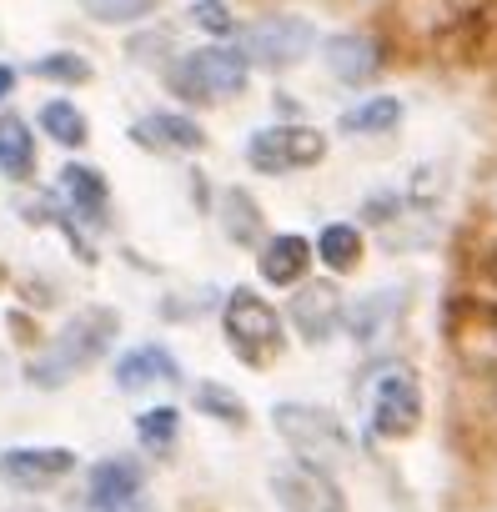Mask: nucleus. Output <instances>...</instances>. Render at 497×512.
<instances>
[{
	"label": "nucleus",
	"mask_w": 497,
	"mask_h": 512,
	"mask_svg": "<svg viewBox=\"0 0 497 512\" xmlns=\"http://www.w3.org/2000/svg\"><path fill=\"white\" fill-rule=\"evenodd\" d=\"M116 337H121V312L101 307V302H86L76 317H66V327L46 342V352L26 362V382L41 387V392H61L71 377L96 367L116 347Z\"/></svg>",
	"instance_id": "f257e3e1"
},
{
	"label": "nucleus",
	"mask_w": 497,
	"mask_h": 512,
	"mask_svg": "<svg viewBox=\"0 0 497 512\" xmlns=\"http://www.w3.org/2000/svg\"><path fill=\"white\" fill-rule=\"evenodd\" d=\"M166 86L186 106H221V101L246 96V86H252V61H246V51L236 41H211V46L181 51L166 66Z\"/></svg>",
	"instance_id": "f03ea898"
},
{
	"label": "nucleus",
	"mask_w": 497,
	"mask_h": 512,
	"mask_svg": "<svg viewBox=\"0 0 497 512\" xmlns=\"http://www.w3.org/2000/svg\"><path fill=\"white\" fill-rule=\"evenodd\" d=\"M221 337L241 367L262 372L287 352V317L257 287H231L221 302Z\"/></svg>",
	"instance_id": "7ed1b4c3"
},
{
	"label": "nucleus",
	"mask_w": 497,
	"mask_h": 512,
	"mask_svg": "<svg viewBox=\"0 0 497 512\" xmlns=\"http://www.w3.org/2000/svg\"><path fill=\"white\" fill-rule=\"evenodd\" d=\"M272 432L292 447V457H307V462H322V467H342L347 457H357V442H352L347 422L322 402H302V397L277 402L272 407Z\"/></svg>",
	"instance_id": "20e7f679"
},
{
	"label": "nucleus",
	"mask_w": 497,
	"mask_h": 512,
	"mask_svg": "<svg viewBox=\"0 0 497 512\" xmlns=\"http://www.w3.org/2000/svg\"><path fill=\"white\" fill-rule=\"evenodd\" d=\"M236 46L246 51L252 71H292L312 51H322V31L302 11H267L252 26H241V41Z\"/></svg>",
	"instance_id": "39448f33"
},
{
	"label": "nucleus",
	"mask_w": 497,
	"mask_h": 512,
	"mask_svg": "<svg viewBox=\"0 0 497 512\" xmlns=\"http://www.w3.org/2000/svg\"><path fill=\"white\" fill-rule=\"evenodd\" d=\"M322 161H327V131L307 121H277V126H257L246 136V166L257 176H292Z\"/></svg>",
	"instance_id": "423d86ee"
},
{
	"label": "nucleus",
	"mask_w": 497,
	"mask_h": 512,
	"mask_svg": "<svg viewBox=\"0 0 497 512\" xmlns=\"http://www.w3.org/2000/svg\"><path fill=\"white\" fill-rule=\"evenodd\" d=\"M422 427V382L407 362H387L367 392V432L377 442H407Z\"/></svg>",
	"instance_id": "0eeeda50"
},
{
	"label": "nucleus",
	"mask_w": 497,
	"mask_h": 512,
	"mask_svg": "<svg viewBox=\"0 0 497 512\" xmlns=\"http://www.w3.org/2000/svg\"><path fill=\"white\" fill-rule=\"evenodd\" d=\"M267 482H272V497H277L282 512H352V502H347L337 472L322 467V462L282 457V462L267 472Z\"/></svg>",
	"instance_id": "6e6552de"
},
{
	"label": "nucleus",
	"mask_w": 497,
	"mask_h": 512,
	"mask_svg": "<svg viewBox=\"0 0 497 512\" xmlns=\"http://www.w3.org/2000/svg\"><path fill=\"white\" fill-rule=\"evenodd\" d=\"M81 472V452L61 442H26L0 452V482L11 492H51Z\"/></svg>",
	"instance_id": "1a4fd4ad"
},
{
	"label": "nucleus",
	"mask_w": 497,
	"mask_h": 512,
	"mask_svg": "<svg viewBox=\"0 0 497 512\" xmlns=\"http://www.w3.org/2000/svg\"><path fill=\"white\" fill-rule=\"evenodd\" d=\"M146 502V467L131 452L101 457L86 467V507L91 512H136Z\"/></svg>",
	"instance_id": "9d476101"
},
{
	"label": "nucleus",
	"mask_w": 497,
	"mask_h": 512,
	"mask_svg": "<svg viewBox=\"0 0 497 512\" xmlns=\"http://www.w3.org/2000/svg\"><path fill=\"white\" fill-rule=\"evenodd\" d=\"M342 317H347V297L337 292V282H302L287 302V327L307 347H327L342 332Z\"/></svg>",
	"instance_id": "9b49d317"
},
{
	"label": "nucleus",
	"mask_w": 497,
	"mask_h": 512,
	"mask_svg": "<svg viewBox=\"0 0 497 512\" xmlns=\"http://www.w3.org/2000/svg\"><path fill=\"white\" fill-rule=\"evenodd\" d=\"M322 66L342 86H372L382 76L387 56L372 31H332V36H322Z\"/></svg>",
	"instance_id": "f8f14e48"
},
{
	"label": "nucleus",
	"mask_w": 497,
	"mask_h": 512,
	"mask_svg": "<svg viewBox=\"0 0 497 512\" xmlns=\"http://www.w3.org/2000/svg\"><path fill=\"white\" fill-rule=\"evenodd\" d=\"M131 146L151 151V156H201L206 151V126L191 111H146L141 121H131Z\"/></svg>",
	"instance_id": "ddd939ff"
},
{
	"label": "nucleus",
	"mask_w": 497,
	"mask_h": 512,
	"mask_svg": "<svg viewBox=\"0 0 497 512\" xmlns=\"http://www.w3.org/2000/svg\"><path fill=\"white\" fill-rule=\"evenodd\" d=\"M317 267V246L302 231H277L257 246V277L277 292H297Z\"/></svg>",
	"instance_id": "4468645a"
},
{
	"label": "nucleus",
	"mask_w": 497,
	"mask_h": 512,
	"mask_svg": "<svg viewBox=\"0 0 497 512\" xmlns=\"http://www.w3.org/2000/svg\"><path fill=\"white\" fill-rule=\"evenodd\" d=\"M61 206H66V216L81 226H91V231H101L106 221H111V186H106V171L101 166H91V161H66L61 166Z\"/></svg>",
	"instance_id": "2eb2a0df"
},
{
	"label": "nucleus",
	"mask_w": 497,
	"mask_h": 512,
	"mask_svg": "<svg viewBox=\"0 0 497 512\" xmlns=\"http://www.w3.org/2000/svg\"><path fill=\"white\" fill-rule=\"evenodd\" d=\"M186 372L166 342H136L116 357V392H146V387H176Z\"/></svg>",
	"instance_id": "dca6fc26"
},
{
	"label": "nucleus",
	"mask_w": 497,
	"mask_h": 512,
	"mask_svg": "<svg viewBox=\"0 0 497 512\" xmlns=\"http://www.w3.org/2000/svg\"><path fill=\"white\" fill-rule=\"evenodd\" d=\"M216 226L241 251H257L267 241V211H262V201L246 191V186H221V196H216Z\"/></svg>",
	"instance_id": "f3484780"
},
{
	"label": "nucleus",
	"mask_w": 497,
	"mask_h": 512,
	"mask_svg": "<svg viewBox=\"0 0 497 512\" xmlns=\"http://www.w3.org/2000/svg\"><path fill=\"white\" fill-rule=\"evenodd\" d=\"M402 292L397 287H387V292H367V297H357V302H347V317H342V332L357 342V347H377L392 327H397V317H402Z\"/></svg>",
	"instance_id": "a211bd4d"
},
{
	"label": "nucleus",
	"mask_w": 497,
	"mask_h": 512,
	"mask_svg": "<svg viewBox=\"0 0 497 512\" xmlns=\"http://www.w3.org/2000/svg\"><path fill=\"white\" fill-rule=\"evenodd\" d=\"M312 246H317L322 272H332V277H352L362 267V256H367V236H362L357 221H327L312 236Z\"/></svg>",
	"instance_id": "6ab92c4d"
},
{
	"label": "nucleus",
	"mask_w": 497,
	"mask_h": 512,
	"mask_svg": "<svg viewBox=\"0 0 497 512\" xmlns=\"http://www.w3.org/2000/svg\"><path fill=\"white\" fill-rule=\"evenodd\" d=\"M0 176L26 186L36 176V136H31V121L0 111Z\"/></svg>",
	"instance_id": "aec40b11"
},
{
	"label": "nucleus",
	"mask_w": 497,
	"mask_h": 512,
	"mask_svg": "<svg viewBox=\"0 0 497 512\" xmlns=\"http://www.w3.org/2000/svg\"><path fill=\"white\" fill-rule=\"evenodd\" d=\"M402 101L397 96H362L357 106H347L337 116V131L342 136H392L402 126Z\"/></svg>",
	"instance_id": "412c9836"
},
{
	"label": "nucleus",
	"mask_w": 497,
	"mask_h": 512,
	"mask_svg": "<svg viewBox=\"0 0 497 512\" xmlns=\"http://www.w3.org/2000/svg\"><path fill=\"white\" fill-rule=\"evenodd\" d=\"M36 131H41L46 141H56V146L76 151V146H86V136H91V121H86V111H81L76 101H66V96H51V101H41V111H36Z\"/></svg>",
	"instance_id": "4be33fe9"
},
{
	"label": "nucleus",
	"mask_w": 497,
	"mask_h": 512,
	"mask_svg": "<svg viewBox=\"0 0 497 512\" xmlns=\"http://www.w3.org/2000/svg\"><path fill=\"white\" fill-rule=\"evenodd\" d=\"M191 407H196L201 417H211V422L231 427V432H246V422H252V407H246V397H241L236 387L216 382V377L196 382V392H191Z\"/></svg>",
	"instance_id": "5701e85b"
},
{
	"label": "nucleus",
	"mask_w": 497,
	"mask_h": 512,
	"mask_svg": "<svg viewBox=\"0 0 497 512\" xmlns=\"http://www.w3.org/2000/svg\"><path fill=\"white\" fill-rule=\"evenodd\" d=\"M81 16L96 21V26L126 31V26L156 21V16H161V0H81Z\"/></svg>",
	"instance_id": "b1692460"
},
{
	"label": "nucleus",
	"mask_w": 497,
	"mask_h": 512,
	"mask_svg": "<svg viewBox=\"0 0 497 512\" xmlns=\"http://www.w3.org/2000/svg\"><path fill=\"white\" fill-rule=\"evenodd\" d=\"M136 442H141V452L166 457V452L181 442V407H171V402L146 407V412L136 417Z\"/></svg>",
	"instance_id": "393cba45"
},
{
	"label": "nucleus",
	"mask_w": 497,
	"mask_h": 512,
	"mask_svg": "<svg viewBox=\"0 0 497 512\" xmlns=\"http://www.w3.org/2000/svg\"><path fill=\"white\" fill-rule=\"evenodd\" d=\"M31 76L71 91V86H86V81L96 76V66H91L81 51H46V56H36V61H31Z\"/></svg>",
	"instance_id": "a878e982"
},
{
	"label": "nucleus",
	"mask_w": 497,
	"mask_h": 512,
	"mask_svg": "<svg viewBox=\"0 0 497 512\" xmlns=\"http://www.w3.org/2000/svg\"><path fill=\"white\" fill-rule=\"evenodd\" d=\"M186 21H191L201 36H211V41L241 36V16L226 6V0H191V6H186Z\"/></svg>",
	"instance_id": "bb28decb"
},
{
	"label": "nucleus",
	"mask_w": 497,
	"mask_h": 512,
	"mask_svg": "<svg viewBox=\"0 0 497 512\" xmlns=\"http://www.w3.org/2000/svg\"><path fill=\"white\" fill-rule=\"evenodd\" d=\"M16 81H21V71H16L11 61H0V106H6V101L16 96Z\"/></svg>",
	"instance_id": "cd10ccee"
},
{
	"label": "nucleus",
	"mask_w": 497,
	"mask_h": 512,
	"mask_svg": "<svg viewBox=\"0 0 497 512\" xmlns=\"http://www.w3.org/2000/svg\"><path fill=\"white\" fill-rule=\"evenodd\" d=\"M482 312H487V322H492V327H497V302H487V307H482Z\"/></svg>",
	"instance_id": "c85d7f7f"
}]
</instances>
